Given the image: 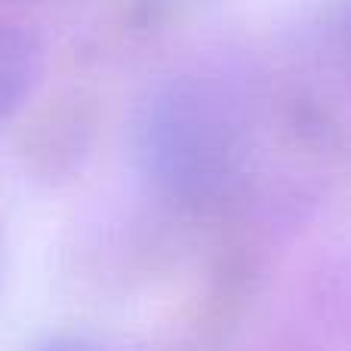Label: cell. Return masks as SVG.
<instances>
[{"label":"cell","instance_id":"cell-1","mask_svg":"<svg viewBox=\"0 0 351 351\" xmlns=\"http://www.w3.org/2000/svg\"><path fill=\"white\" fill-rule=\"evenodd\" d=\"M133 154L160 197L200 210L225 200L243 176L250 123L219 80L179 74L158 84L139 105Z\"/></svg>","mask_w":351,"mask_h":351},{"label":"cell","instance_id":"cell-2","mask_svg":"<svg viewBox=\"0 0 351 351\" xmlns=\"http://www.w3.org/2000/svg\"><path fill=\"white\" fill-rule=\"evenodd\" d=\"M43 68V53L28 31L0 25V123L25 102Z\"/></svg>","mask_w":351,"mask_h":351},{"label":"cell","instance_id":"cell-3","mask_svg":"<svg viewBox=\"0 0 351 351\" xmlns=\"http://www.w3.org/2000/svg\"><path fill=\"white\" fill-rule=\"evenodd\" d=\"M37 351H133V348L96 339V336H59V339H49Z\"/></svg>","mask_w":351,"mask_h":351}]
</instances>
